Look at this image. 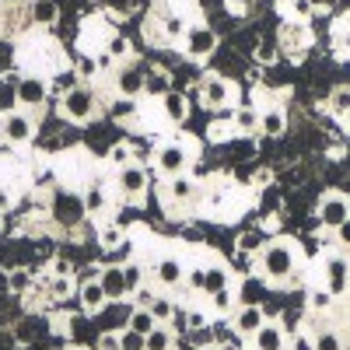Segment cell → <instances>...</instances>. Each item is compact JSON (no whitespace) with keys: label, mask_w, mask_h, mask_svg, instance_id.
Listing matches in <instances>:
<instances>
[{"label":"cell","mask_w":350,"mask_h":350,"mask_svg":"<svg viewBox=\"0 0 350 350\" xmlns=\"http://www.w3.org/2000/svg\"><path fill=\"white\" fill-rule=\"evenodd\" d=\"M295 270H298V249L291 245V242H284V239L267 242V249L256 256V273H259V280L284 284V280L295 277Z\"/></svg>","instance_id":"1"},{"label":"cell","mask_w":350,"mask_h":350,"mask_svg":"<svg viewBox=\"0 0 350 350\" xmlns=\"http://www.w3.org/2000/svg\"><path fill=\"white\" fill-rule=\"evenodd\" d=\"M60 112L70 123H92V116L98 112V95L92 92V84H74L60 95Z\"/></svg>","instance_id":"2"},{"label":"cell","mask_w":350,"mask_h":350,"mask_svg":"<svg viewBox=\"0 0 350 350\" xmlns=\"http://www.w3.org/2000/svg\"><path fill=\"white\" fill-rule=\"evenodd\" d=\"M49 214H53L56 224L67 228V231H70V228H81L84 217H88L84 196H77V193H70V189H56L53 200H49Z\"/></svg>","instance_id":"3"},{"label":"cell","mask_w":350,"mask_h":350,"mask_svg":"<svg viewBox=\"0 0 350 350\" xmlns=\"http://www.w3.org/2000/svg\"><path fill=\"white\" fill-rule=\"evenodd\" d=\"M116 189H120V196H126V200H140L144 193H148V168L137 165V161L123 165L120 172H116Z\"/></svg>","instance_id":"4"},{"label":"cell","mask_w":350,"mask_h":350,"mask_svg":"<svg viewBox=\"0 0 350 350\" xmlns=\"http://www.w3.org/2000/svg\"><path fill=\"white\" fill-rule=\"evenodd\" d=\"M315 214H319V224H323V228H333V231H336V228L350 217V203H347L343 193H326L323 200H319Z\"/></svg>","instance_id":"5"},{"label":"cell","mask_w":350,"mask_h":350,"mask_svg":"<svg viewBox=\"0 0 350 350\" xmlns=\"http://www.w3.org/2000/svg\"><path fill=\"white\" fill-rule=\"evenodd\" d=\"M183 42H186V56H189V60H207V56L217 49V36L211 32L207 25H193V28H186Z\"/></svg>","instance_id":"6"},{"label":"cell","mask_w":350,"mask_h":350,"mask_svg":"<svg viewBox=\"0 0 350 350\" xmlns=\"http://www.w3.org/2000/svg\"><path fill=\"white\" fill-rule=\"evenodd\" d=\"M323 273H326V291L333 298H340V295H347L350 291V259H343V256H329L326 262H323Z\"/></svg>","instance_id":"7"},{"label":"cell","mask_w":350,"mask_h":350,"mask_svg":"<svg viewBox=\"0 0 350 350\" xmlns=\"http://www.w3.org/2000/svg\"><path fill=\"white\" fill-rule=\"evenodd\" d=\"M200 98L207 109H224L231 102V84L221 74H203L200 77Z\"/></svg>","instance_id":"8"},{"label":"cell","mask_w":350,"mask_h":350,"mask_svg":"<svg viewBox=\"0 0 350 350\" xmlns=\"http://www.w3.org/2000/svg\"><path fill=\"white\" fill-rule=\"evenodd\" d=\"M0 133H4L8 144H28L32 133H36V126H32V120H28L25 112H8L4 120H0Z\"/></svg>","instance_id":"9"},{"label":"cell","mask_w":350,"mask_h":350,"mask_svg":"<svg viewBox=\"0 0 350 350\" xmlns=\"http://www.w3.org/2000/svg\"><path fill=\"white\" fill-rule=\"evenodd\" d=\"M158 168L168 175H186V168H189V151L183 148V144H165V148L158 151Z\"/></svg>","instance_id":"10"},{"label":"cell","mask_w":350,"mask_h":350,"mask_svg":"<svg viewBox=\"0 0 350 350\" xmlns=\"http://www.w3.org/2000/svg\"><path fill=\"white\" fill-rule=\"evenodd\" d=\"M77 298H81V308H84L88 315H98V312L109 305V295H105V287H102L98 277H88V280L77 287Z\"/></svg>","instance_id":"11"},{"label":"cell","mask_w":350,"mask_h":350,"mask_svg":"<svg viewBox=\"0 0 350 350\" xmlns=\"http://www.w3.org/2000/svg\"><path fill=\"white\" fill-rule=\"evenodd\" d=\"M262 326H267L262 305H239V312H235V333L239 336H256Z\"/></svg>","instance_id":"12"},{"label":"cell","mask_w":350,"mask_h":350,"mask_svg":"<svg viewBox=\"0 0 350 350\" xmlns=\"http://www.w3.org/2000/svg\"><path fill=\"white\" fill-rule=\"evenodd\" d=\"M144 81H148V74H144L137 64H126V67H120V74H116V92H120L123 98H137V95H144Z\"/></svg>","instance_id":"13"},{"label":"cell","mask_w":350,"mask_h":350,"mask_svg":"<svg viewBox=\"0 0 350 350\" xmlns=\"http://www.w3.org/2000/svg\"><path fill=\"white\" fill-rule=\"evenodd\" d=\"M98 280H102V287H105L109 301H126V298H130V284H126L123 267H105Z\"/></svg>","instance_id":"14"},{"label":"cell","mask_w":350,"mask_h":350,"mask_svg":"<svg viewBox=\"0 0 350 350\" xmlns=\"http://www.w3.org/2000/svg\"><path fill=\"white\" fill-rule=\"evenodd\" d=\"M18 102L25 105V109H39L42 102H46V95H49V88H46V81H39V77H25L21 84H18Z\"/></svg>","instance_id":"15"},{"label":"cell","mask_w":350,"mask_h":350,"mask_svg":"<svg viewBox=\"0 0 350 350\" xmlns=\"http://www.w3.org/2000/svg\"><path fill=\"white\" fill-rule=\"evenodd\" d=\"M252 347H256V350H287L284 326H280V323H270V319H267V326H262V329L252 336Z\"/></svg>","instance_id":"16"},{"label":"cell","mask_w":350,"mask_h":350,"mask_svg":"<svg viewBox=\"0 0 350 350\" xmlns=\"http://www.w3.org/2000/svg\"><path fill=\"white\" fill-rule=\"evenodd\" d=\"M154 277H158V284H161V287H179V284L186 280V273H183V262L175 259V256H161V259H158Z\"/></svg>","instance_id":"17"},{"label":"cell","mask_w":350,"mask_h":350,"mask_svg":"<svg viewBox=\"0 0 350 350\" xmlns=\"http://www.w3.org/2000/svg\"><path fill=\"white\" fill-rule=\"evenodd\" d=\"M224 287H231V277H228V270L221 267V262H211V267L203 270V295H207V298H214L217 291H224Z\"/></svg>","instance_id":"18"},{"label":"cell","mask_w":350,"mask_h":350,"mask_svg":"<svg viewBox=\"0 0 350 350\" xmlns=\"http://www.w3.org/2000/svg\"><path fill=\"white\" fill-rule=\"evenodd\" d=\"M287 130V116H284V109H262L259 112V133H267V137H280Z\"/></svg>","instance_id":"19"},{"label":"cell","mask_w":350,"mask_h":350,"mask_svg":"<svg viewBox=\"0 0 350 350\" xmlns=\"http://www.w3.org/2000/svg\"><path fill=\"white\" fill-rule=\"evenodd\" d=\"M262 249H267V231H262V228H249V231H242V235H239V252L259 256Z\"/></svg>","instance_id":"20"},{"label":"cell","mask_w":350,"mask_h":350,"mask_svg":"<svg viewBox=\"0 0 350 350\" xmlns=\"http://www.w3.org/2000/svg\"><path fill=\"white\" fill-rule=\"evenodd\" d=\"M161 102H165V116H168L172 123H183L186 116H189V102H186L183 92H168Z\"/></svg>","instance_id":"21"},{"label":"cell","mask_w":350,"mask_h":350,"mask_svg":"<svg viewBox=\"0 0 350 350\" xmlns=\"http://www.w3.org/2000/svg\"><path fill=\"white\" fill-rule=\"evenodd\" d=\"M172 92V77L168 70H151L148 81H144V95H151V98H165Z\"/></svg>","instance_id":"22"},{"label":"cell","mask_w":350,"mask_h":350,"mask_svg":"<svg viewBox=\"0 0 350 350\" xmlns=\"http://www.w3.org/2000/svg\"><path fill=\"white\" fill-rule=\"evenodd\" d=\"M165 196L175 200V203H186L193 196V179H189V175H172L168 186H165Z\"/></svg>","instance_id":"23"},{"label":"cell","mask_w":350,"mask_h":350,"mask_svg":"<svg viewBox=\"0 0 350 350\" xmlns=\"http://www.w3.org/2000/svg\"><path fill=\"white\" fill-rule=\"evenodd\" d=\"M98 245H102L105 252H116L120 245H126V231H123L120 224H105V228L98 231Z\"/></svg>","instance_id":"24"},{"label":"cell","mask_w":350,"mask_h":350,"mask_svg":"<svg viewBox=\"0 0 350 350\" xmlns=\"http://www.w3.org/2000/svg\"><path fill=\"white\" fill-rule=\"evenodd\" d=\"M154 326H158V319H154L151 308H133V312H130V329H137V333L148 336Z\"/></svg>","instance_id":"25"},{"label":"cell","mask_w":350,"mask_h":350,"mask_svg":"<svg viewBox=\"0 0 350 350\" xmlns=\"http://www.w3.org/2000/svg\"><path fill=\"white\" fill-rule=\"evenodd\" d=\"M175 336H172V329L165 326V323H158L151 333H148V350H172L175 343H172Z\"/></svg>","instance_id":"26"},{"label":"cell","mask_w":350,"mask_h":350,"mask_svg":"<svg viewBox=\"0 0 350 350\" xmlns=\"http://www.w3.org/2000/svg\"><path fill=\"white\" fill-rule=\"evenodd\" d=\"M329 112L333 116H350V88H333L329 92Z\"/></svg>","instance_id":"27"},{"label":"cell","mask_w":350,"mask_h":350,"mask_svg":"<svg viewBox=\"0 0 350 350\" xmlns=\"http://www.w3.org/2000/svg\"><path fill=\"white\" fill-rule=\"evenodd\" d=\"M333 301H336V298L329 295L326 287H312V291H308V308H312L315 315H319V312H329Z\"/></svg>","instance_id":"28"},{"label":"cell","mask_w":350,"mask_h":350,"mask_svg":"<svg viewBox=\"0 0 350 350\" xmlns=\"http://www.w3.org/2000/svg\"><path fill=\"white\" fill-rule=\"evenodd\" d=\"M235 130H239V133H256V130H259V112L249 109V105L239 109V112H235Z\"/></svg>","instance_id":"29"},{"label":"cell","mask_w":350,"mask_h":350,"mask_svg":"<svg viewBox=\"0 0 350 350\" xmlns=\"http://www.w3.org/2000/svg\"><path fill=\"white\" fill-rule=\"evenodd\" d=\"M116 350H148V336L126 326V329L120 333V347H116Z\"/></svg>","instance_id":"30"},{"label":"cell","mask_w":350,"mask_h":350,"mask_svg":"<svg viewBox=\"0 0 350 350\" xmlns=\"http://www.w3.org/2000/svg\"><path fill=\"white\" fill-rule=\"evenodd\" d=\"M32 18H36L39 25H56V18H60V8H56L53 0H39L36 11H32Z\"/></svg>","instance_id":"31"},{"label":"cell","mask_w":350,"mask_h":350,"mask_svg":"<svg viewBox=\"0 0 350 350\" xmlns=\"http://www.w3.org/2000/svg\"><path fill=\"white\" fill-rule=\"evenodd\" d=\"M84 207H88V214L105 211V189H102V186H88V193H84Z\"/></svg>","instance_id":"32"},{"label":"cell","mask_w":350,"mask_h":350,"mask_svg":"<svg viewBox=\"0 0 350 350\" xmlns=\"http://www.w3.org/2000/svg\"><path fill=\"white\" fill-rule=\"evenodd\" d=\"M130 39L126 36H112L109 39V60H130Z\"/></svg>","instance_id":"33"},{"label":"cell","mask_w":350,"mask_h":350,"mask_svg":"<svg viewBox=\"0 0 350 350\" xmlns=\"http://www.w3.org/2000/svg\"><path fill=\"white\" fill-rule=\"evenodd\" d=\"M8 287L14 291V295H25V291L32 287V273L21 270V267H18V270H11V273H8Z\"/></svg>","instance_id":"34"},{"label":"cell","mask_w":350,"mask_h":350,"mask_svg":"<svg viewBox=\"0 0 350 350\" xmlns=\"http://www.w3.org/2000/svg\"><path fill=\"white\" fill-rule=\"evenodd\" d=\"M315 350H343V336L336 329H323L315 336Z\"/></svg>","instance_id":"35"},{"label":"cell","mask_w":350,"mask_h":350,"mask_svg":"<svg viewBox=\"0 0 350 350\" xmlns=\"http://www.w3.org/2000/svg\"><path fill=\"white\" fill-rule=\"evenodd\" d=\"M109 161H112L116 168L130 165V161H133V148H130V144H112V151H109Z\"/></svg>","instance_id":"36"},{"label":"cell","mask_w":350,"mask_h":350,"mask_svg":"<svg viewBox=\"0 0 350 350\" xmlns=\"http://www.w3.org/2000/svg\"><path fill=\"white\" fill-rule=\"evenodd\" d=\"M151 312H154L158 323H172V319H175V305H172L168 298H154V301H151Z\"/></svg>","instance_id":"37"},{"label":"cell","mask_w":350,"mask_h":350,"mask_svg":"<svg viewBox=\"0 0 350 350\" xmlns=\"http://www.w3.org/2000/svg\"><path fill=\"white\" fill-rule=\"evenodd\" d=\"M123 273H126V284H130V298H133V291H137V287H144V270H140V262H126V267H123Z\"/></svg>","instance_id":"38"},{"label":"cell","mask_w":350,"mask_h":350,"mask_svg":"<svg viewBox=\"0 0 350 350\" xmlns=\"http://www.w3.org/2000/svg\"><path fill=\"white\" fill-rule=\"evenodd\" d=\"M133 112H137L133 98H123V95H120V98L112 102V116H116V120H126V116H133Z\"/></svg>","instance_id":"39"},{"label":"cell","mask_w":350,"mask_h":350,"mask_svg":"<svg viewBox=\"0 0 350 350\" xmlns=\"http://www.w3.org/2000/svg\"><path fill=\"white\" fill-rule=\"evenodd\" d=\"M165 36H168V39L186 36V25H183V18H179V14H168V18H165Z\"/></svg>","instance_id":"40"},{"label":"cell","mask_w":350,"mask_h":350,"mask_svg":"<svg viewBox=\"0 0 350 350\" xmlns=\"http://www.w3.org/2000/svg\"><path fill=\"white\" fill-rule=\"evenodd\" d=\"M70 295V277H53L49 280V298H67Z\"/></svg>","instance_id":"41"},{"label":"cell","mask_w":350,"mask_h":350,"mask_svg":"<svg viewBox=\"0 0 350 350\" xmlns=\"http://www.w3.org/2000/svg\"><path fill=\"white\" fill-rule=\"evenodd\" d=\"M242 305H259V280H245L242 284Z\"/></svg>","instance_id":"42"},{"label":"cell","mask_w":350,"mask_h":350,"mask_svg":"<svg viewBox=\"0 0 350 350\" xmlns=\"http://www.w3.org/2000/svg\"><path fill=\"white\" fill-rule=\"evenodd\" d=\"M211 301H214V308H217V312H228L231 305H235V291L224 287V291H217V295H214Z\"/></svg>","instance_id":"43"},{"label":"cell","mask_w":350,"mask_h":350,"mask_svg":"<svg viewBox=\"0 0 350 350\" xmlns=\"http://www.w3.org/2000/svg\"><path fill=\"white\" fill-rule=\"evenodd\" d=\"M333 235H336L340 249H347V252H350V217H347V221H343V224H340V228L333 231Z\"/></svg>","instance_id":"44"},{"label":"cell","mask_w":350,"mask_h":350,"mask_svg":"<svg viewBox=\"0 0 350 350\" xmlns=\"http://www.w3.org/2000/svg\"><path fill=\"white\" fill-rule=\"evenodd\" d=\"M133 301H137V308H151V301H154V295H151V291H148V287H137V291H133Z\"/></svg>","instance_id":"45"},{"label":"cell","mask_w":350,"mask_h":350,"mask_svg":"<svg viewBox=\"0 0 350 350\" xmlns=\"http://www.w3.org/2000/svg\"><path fill=\"white\" fill-rule=\"evenodd\" d=\"M207 326V312H189L186 315V329H203Z\"/></svg>","instance_id":"46"},{"label":"cell","mask_w":350,"mask_h":350,"mask_svg":"<svg viewBox=\"0 0 350 350\" xmlns=\"http://www.w3.org/2000/svg\"><path fill=\"white\" fill-rule=\"evenodd\" d=\"M291 350H315V336L298 333V336H295V343H291Z\"/></svg>","instance_id":"47"},{"label":"cell","mask_w":350,"mask_h":350,"mask_svg":"<svg viewBox=\"0 0 350 350\" xmlns=\"http://www.w3.org/2000/svg\"><path fill=\"white\" fill-rule=\"evenodd\" d=\"M53 273H56V277H70V273H74V267H70L67 259L56 256V259H53Z\"/></svg>","instance_id":"48"},{"label":"cell","mask_w":350,"mask_h":350,"mask_svg":"<svg viewBox=\"0 0 350 350\" xmlns=\"http://www.w3.org/2000/svg\"><path fill=\"white\" fill-rule=\"evenodd\" d=\"M256 56H259V60H262V64H270V60H273V56H277V46H270V42H259V49H256Z\"/></svg>","instance_id":"49"},{"label":"cell","mask_w":350,"mask_h":350,"mask_svg":"<svg viewBox=\"0 0 350 350\" xmlns=\"http://www.w3.org/2000/svg\"><path fill=\"white\" fill-rule=\"evenodd\" d=\"M291 11H295L298 18H308L312 14V0H291Z\"/></svg>","instance_id":"50"},{"label":"cell","mask_w":350,"mask_h":350,"mask_svg":"<svg viewBox=\"0 0 350 350\" xmlns=\"http://www.w3.org/2000/svg\"><path fill=\"white\" fill-rule=\"evenodd\" d=\"M77 74H81L84 81H88V77H95V64H92V60H81V64H77Z\"/></svg>","instance_id":"51"},{"label":"cell","mask_w":350,"mask_h":350,"mask_svg":"<svg viewBox=\"0 0 350 350\" xmlns=\"http://www.w3.org/2000/svg\"><path fill=\"white\" fill-rule=\"evenodd\" d=\"M109 8H112L116 14H126V11H130V0H109Z\"/></svg>","instance_id":"52"},{"label":"cell","mask_w":350,"mask_h":350,"mask_svg":"<svg viewBox=\"0 0 350 350\" xmlns=\"http://www.w3.org/2000/svg\"><path fill=\"white\" fill-rule=\"evenodd\" d=\"M102 347H109V350L120 347V333H105V336H102Z\"/></svg>","instance_id":"53"},{"label":"cell","mask_w":350,"mask_h":350,"mask_svg":"<svg viewBox=\"0 0 350 350\" xmlns=\"http://www.w3.org/2000/svg\"><path fill=\"white\" fill-rule=\"evenodd\" d=\"M200 350H224V347H200Z\"/></svg>","instance_id":"54"},{"label":"cell","mask_w":350,"mask_h":350,"mask_svg":"<svg viewBox=\"0 0 350 350\" xmlns=\"http://www.w3.org/2000/svg\"><path fill=\"white\" fill-rule=\"evenodd\" d=\"M0 221H4V207H0Z\"/></svg>","instance_id":"55"},{"label":"cell","mask_w":350,"mask_h":350,"mask_svg":"<svg viewBox=\"0 0 350 350\" xmlns=\"http://www.w3.org/2000/svg\"><path fill=\"white\" fill-rule=\"evenodd\" d=\"M70 350H81V347H70Z\"/></svg>","instance_id":"56"},{"label":"cell","mask_w":350,"mask_h":350,"mask_svg":"<svg viewBox=\"0 0 350 350\" xmlns=\"http://www.w3.org/2000/svg\"><path fill=\"white\" fill-rule=\"evenodd\" d=\"M0 140H4V133H0Z\"/></svg>","instance_id":"57"},{"label":"cell","mask_w":350,"mask_h":350,"mask_svg":"<svg viewBox=\"0 0 350 350\" xmlns=\"http://www.w3.org/2000/svg\"><path fill=\"white\" fill-rule=\"evenodd\" d=\"M347 203H350V196H347Z\"/></svg>","instance_id":"58"},{"label":"cell","mask_w":350,"mask_h":350,"mask_svg":"<svg viewBox=\"0 0 350 350\" xmlns=\"http://www.w3.org/2000/svg\"><path fill=\"white\" fill-rule=\"evenodd\" d=\"M347 120H350V116H347Z\"/></svg>","instance_id":"59"}]
</instances>
